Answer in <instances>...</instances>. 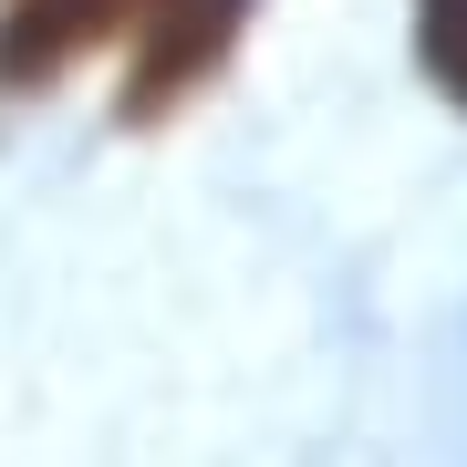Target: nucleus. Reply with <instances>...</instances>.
<instances>
[{"instance_id": "nucleus-1", "label": "nucleus", "mask_w": 467, "mask_h": 467, "mask_svg": "<svg viewBox=\"0 0 467 467\" xmlns=\"http://www.w3.org/2000/svg\"><path fill=\"white\" fill-rule=\"evenodd\" d=\"M239 21H250V0H146V21H135V63H125V94H115V115H125V125H156V115H177V104L198 94L218 63H229Z\"/></svg>"}, {"instance_id": "nucleus-3", "label": "nucleus", "mask_w": 467, "mask_h": 467, "mask_svg": "<svg viewBox=\"0 0 467 467\" xmlns=\"http://www.w3.org/2000/svg\"><path fill=\"white\" fill-rule=\"evenodd\" d=\"M416 63L447 104H467V0H416Z\"/></svg>"}, {"instance_id": "nucleus-2", "label": "nucleus", "mask_w": 467, "mask_h": 467, "mask_svg": "<svg viewBox=\"0 0 467 467\" xmlns=\"http://www.w3.org/2000/svg\"><path fill=\"white\" fill-rule=\"evenodd\" d=\"M146 21V0H11L0 11V94H42L84 63L94 42H115Z\"/></svg>"}]
</instances>
